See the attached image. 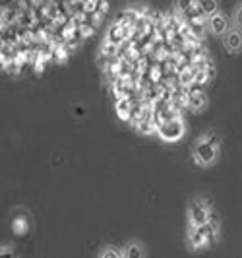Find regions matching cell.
<instances>
[{
    "mask_svg": "<svg viewBox=\"0 0 242 258\" xmlns=\"http://www.w3.org/2000/svg\"><path fill=\"white\" fill-rule=\"evenodd\" d=\"M221 155V138L215 132L202 134L192 146V159L198 167H213Z\"/></svg>",
    "mask_w": 242,
    "mask_h": 258,
    "instance_id": "cell-1",
    "label": "cell"
},
{
    "mask_svg": "<svg viewBox=\"0 0 242 258\" xmlns=\"http://www.w3.org/2000/svg\"><path fill=\"white\" fill-rule=\"evenodd\" d=\"M157 132H159L161 140H165V142H179L180 138L184 136V132H186V126H184L182 116L177 115V116H171V118L161 120Z\"/></svg>",
    "mask_w": 242,
    "mask_h": 258,
    "instance_id": "cell-2",
    "label": "cell"
},
{
    "mask_svg": "<svg viewBox=\"0 0 242 258\" xmlns=\"http://www.w3.org/2000/svg\"><path fill=\"white\" fill-rule=\"evenodd\" d=\"M217 233H219V225H217L215 220H211L209 223H205V225H200V227H192V233H190L192 248L198 250V248L207 246L217 237Z\"/></svg>",
    "mask_w": 242,
    "mask_h": 258,
    "instance_id": "cell-3",
    "label": "cell"
},
{
    "mask_svg": "<svg viewBox=\"0 0 242 258\" xmlns=\"http://www.w3.org/2000/svg\"><path fill=\"white\" fill-rule=\"evenodd\" d=\"M205 26H207V31L215 37H223L227 31H229L232 24H230V16L223 12H217L209 18H205Z\"/></svg>",
    "mask_w": 242,
    "mask_h": 258,
    "instance_id": "cell-4",
    "label": "cell"
},
{
    "mask_svg": "<svg viewBox=\"0 0 242 258\" xmlns=\"http://www.w3.org/2000/svg\"><path fill=\"white\" fill-rule=\"evenodd\" d=\"M211 221V212L207 208V202L204 198H196L190 206V223L192 227H200Z\"/></svg>",
    "mask_w": 242,
    "mask_h": 258,
    "instance_id": "cell-5",
    "label": "cell"
},
{
    "mask_svg": "<svg viewBox=\"0 0 242 258\" xmlns=\"http://www.w3.org/2000/svg\"><path fill=\"white\" fill-rule=\"evenodd\" d=\"M221 41H223L225 51L230 52V54H240L242 52V31L240 29L230 27L229 31L221 37Z\"/></svg>",
    "mask_w": 242,
    "mask_h": 258,
    "instance_id": "cell-6",
    "label": "cell"
},
{
    "mask_svg": "<svg viewBox=\"0 0 242 258\" xmlns=\"http://www.w3.org/2000/svg\"><path fill=\"white\" fill-rule=\"evenodd\" d=\"M196 6H198L200 14L205 16V18L221 12V2L219 0H196Z\"/></svg>",
    "mask_w": 242,
    "mask_h": 258,
    "instance_id": "cell-7",
    "label": "cell"
},
{
    "mask_svg": "<svg viewBox=\"0 0 242 258\" xmlns=\"http://www.w3.org/2000/svg\"><path fill=\"white\" fill-rule=\"evenodd\" d=\"M186 105H188V109L194 111V113H200L202 109H204L205 105H207V99H205L204 93H200V91H194L188 95V99H186Z\"/></svg>",
    "mask_w": 242,
    "mask_h": 258,
    "instance_id": "cell-8",
    "label": "cell"
},
{
    "mask_svg": "<svg viewBox=\"0 0 242 258\" xmlns=\"http://www.w3.org/2000/svg\"><path fill=\"white\" fill-rule=\"evenodd\" d=\"M122 258H143V250L138 243H130L122 248Z\"/></svg>",
    "mask_w": 242,
    "mask_h": 258,
    "instance_id": "cell-9",
    "label": "cell"
},
{
    "mask_svg": "<svg viewBox=\"0 0 242 258\" xmlns=\"http://www.w3.org/2000/svg\"><path fill=\"white\" fill-rule=\"evenodd\" d=\"M230 24H232V27H236V29H240L242 31V0L232 6V12H230Z\"/></svg>",
    "mask_w": 242,
    "mask_h": 258,
    "instance_id": "cell-10",
    "label": "cell"
},
{
    "mask_svg": "<svg viewBox=\"0 0 242 258\" xmlns=\"http://www.w3.org/2000/svg\"><path fill=\"white\" fill-rule=\"evenodd\" d=\"M192 6H196V0H175V8L179 12H188Z\"/></svg>",
    "mask_w": 242,
    "mask_h": 258,
    "instance_id": "cell-11",
    "label": "cell"
},
{
    "mask_svg": "<svg viewBox=\"0 0 242 258\" xmlns=\"http://www.w3.org/2000/svg\"><path fill=\"white\" fill-rule=\"evenodd\" d=\"M101 258H122V252H118L116 248H107L101 254Z\"/></svg>",
    "mask_w": 242,
    "mask_h": 258,
    "instance_id": "cell-12",
    "label": "cell"
}]
</instances>
